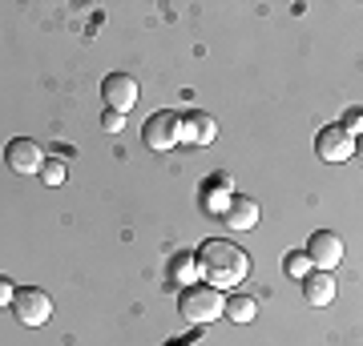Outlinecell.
<instances>
[{
  "label": "cell",
  "mask_w": 363,
  "mask_h": 346,
  "mask_svg": "<svg viewBox=\"0 0 363 346\" xmlns=\"http://www.w3.org/2000/svg\"><path fill=\"white\" fill-rule=\"evenodd\" d=\"M222 221L230 230H255L259 226V202L242 197V193H230V202L222 205Z\"/></svg>",
  "instance_id": "cell-10"
},
{
  "label": "cell",
  "mask_w": 363,
  "mask_h": 346,
  "mask_svg": "<svg viewBox=\"0 0 363 346\" xmlns=\"http://www.w3.org/2000/svg\"><path fill=\"white\" fill-rule=\"evenodd\" d=\"M198 274H202L214 290H230V286L247 282L250 258H247L242 246L226 242V238H210V242H202V250H198Z\"/></svg>",
  "instance_id": "cell-1"
},
{
  "label": "cell",
  "mask_w": 363,
  "mask_h": 346,
  "mask_svg": "<svg viewBox=\"0 0 363 346\" xmlns=\"http://www.w3.org/2000/svg\"><path fill=\"white\" fill-rule=\"evenodd\" d=\"M101 101L109 113H130L133 105H138V81L130 77V73H109V77L101 81Z\"/></svg>",
  "instance_id": "cell-5"
},
{
  "label": "cell",
  "mask_w": 363,
  "mask_h": 346,
  "mask_svg": "<svg viewBox=\"0 0 363 346\" xmlns=\"http://www.w3.org/2000/svg\"><path fill=\"white\" fill-rule=\"evenodd\" d=\"M142 142H145V149H154V154H169V149L178 145V113H169V109L154 113L142 125Z\"/></svg>",
  "instance_id": "cell-6"
},
{
  "label": "cell",
  "mask_w": 363,
  "mask_h": 346,
  "mask_svg": "<svg viewBox=\"0 0 363 346\" xmlns=\"http://www.w3.org/2000/svg\"><path fill=\"white\" fill-rule=\"evenodd\" d=\"M13 294H16L13 278H4V274H0V306H13Z\"/></svg>",
  "instance_id": "cell-15"
},
{
  "label": "cell",
  "mask_w": 363,
  "mask_h": 346,
  "mask_svg": "<svg viewBox=\"0 0 363 346\" xmlns=\"http://www.w3.org/2000/svg\"><path fill=\"white\" fill-rule=\"evenodd\" d=\"M4 166L13 169V173L33 178V173H40V166H45V149H40L33 137H13V142L4 145Z\"/></svg>",
  "instance_id": "cell-7"
},
{
  "label": "cell",
  "mask_w": 363,
  "mask_h": 346,
  "mask_svg": "<svg viewBox=\"0 0 363 346\" xmlns=\"http://www.w3.org/2000/svg\"><path fill=\"white\" fill-rule=\"evenodd\" d=\"M222 306H226V298L210 282H194L178 294V314L186 322H194V326H206V322L222 318Z\"/></svg>",
  "instance_id": "cell-2"
},
{
  "label": "cell",
  "mask_w": 363,
  "mask_h": 346,
  "mask_svg": "<svg viewBox=\"0 0 363 346\" xmlns=\"http://www.w3.org/2000/svg\"><path fill=\"white\" fill-rule=\"evenodd\" d=\"M65 178H69L65 161H61V157H45V166H40V181H45V185H65Z\"/></svg>",
  "instance_id": "cell-13"
},
{
  "label": "cell",
  "mask_w": 363,
  "mask_h": 346,
  "mask_svg": "<svg viewBox=\"0 0 363 346\" xmlns=\"http://www.w3.org/2000/svg\"><path fill=\"white\" fill-rule=\"evenodd\" d=\"M218 137V121L202 109H190L186 117H178V142L186 145H210Z\"/></svg>",
  "instance_id": "cell-9"
},
{
  "label": "cell",
  "mask_w": 363,
  "mask_h": 346,
  "mask_svg": "<svg viewBox=\"0 0 363 346\" xmlns=\"http://www.w3.org/2000/svg\"><path fill=\"white\" fill-rule=\"evenodd\" d=\"M303 254H307L311 270H327V274H331V270L343 262V238L331 233V230H315L311 238H307V250H303Z\"/></svg>",
  "instance_id": "cell-4"
},
{
  "label": "cell",
  "mask_w": 363,
  "mask_h": 346,
  "mask_svg": "<svg viewBox=\"0 0 363 346\" xmlns=\"http://www.w3.org/2000/svg\"><path fill=\"white\" fill-rule=\"evenodd\" d=\"M101 125L109 129V133H117V129L125 125V117H121V113H109V109H105V117H101Z\"/></svg>",
  "instance_id": "cell-16"
},
{
  "label": "cell",
  "mask_w": 363,
  "mask_h": 346,
  "mask_svg": "<svg viewBox=\"0 0 363 346\" xmlns=\"http://www.w3.org/2000/svg\"><path fill=\"white\" fill-rule=\"evenodd\" d=\"M222 314H226L230 322H250L255 314H259V302H255L250 294H230L226 306H222Z\"/></svg>",
  "instance_id": "cell-12"
},
{
  "label": "cell",
  "mask_w": 363,
  "mask_h": 346,
  "mask_svg": "<svg viewBox=\"0 0 363 346\" xmlns=\"http://www.w3.org/2000/svg\"><path fill=\"white\" fill-rule=\"evenodd\" d=\"M355 149H359V142L351 137L347 129H339V125H327V129L315 133V154L323 157V161H351Z\"/></svg>",
  "instance_id": "cell-8"
},
{
  "label": "cell",
  "mask_w": 363,
  "mask_h": 346,
  "mask_svg": "<svg viewBox=\"0 0 363 346\" xmlns=\"http://www.w3.org/2000/svg\"><path fill=\"white\" fill-rule=\"evenodd\" d=\"M13 314L21 326H45L52 318V298L40 286H21L13 294Z\"/></svg>",
  "instance_id": "cell-3"
},
{
  "label": "cell",
  "mask_w": 363,
  "mask_h": 346,
  "mask_svg": "<svg viewBox=\"0 0 363 346\" xmlns=\"http://www.w3.org/2000/svg\"><path fill=\"white\" fill-rule=\"evenodd\" d=\"M335 278L327 274V270H311L307 278H303V298L311 302V306H331L335 302Z\"/></svg>",
  "instance_id": "cell-11"
},
{
  "label": "cell",
  "mask_w": 363,
  "mask_h": 346,
  "mask_svg": "<svg viewBox=\"0 0 363 346\" xmlns=\"http://www.w3.org/2000/svg\"><path fill=\"white\" fill-rule=\"evenodd\" d=\"M359 109H351V113L347 117H343V125H339V129H347V133H351V129H355V137H359Z\"/></svg>",
  "instance_id": "cell-17"
},
{
  "label": "cell",
  "mask_w": 363,
  "mask_h": 346,
  "mask_svg": "<svg viewBox=\"0 0 363 346\" xmlns=\"http://www.w3.org/2000/svg\"><path fill=\"white\" fill-rule=\"evenodd\" d=\"M283 270L295 278V282H303V278L311 274V262H307V254H303V250H291V254L283 258Z\"/></svg>",
  "instance_id": "cell-14"
}]
</instances>
